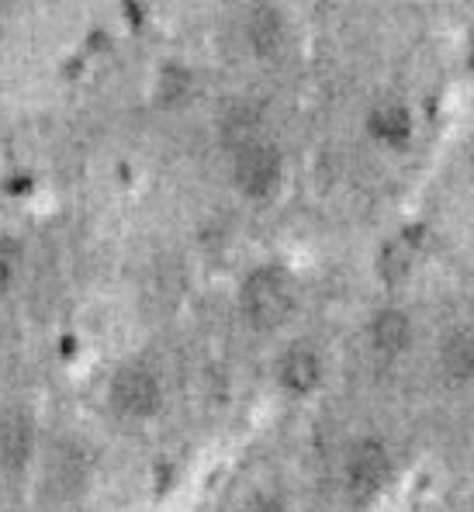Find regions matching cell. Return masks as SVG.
Returning a JSON list of instances; mask_svg holds the SVG:
<instances>
[{
	"instance_id": "1",
	"label": "cell",
	"mask_w": 474,
	"mask_h": 512,
	"mask_svg": "<svg viewBox=\"0 0 474 512\" xmlns=\"http://www.w3.org/2000/svg\"><path fill=\"white\" fill-rule=\"evenodd\" d=\"M239 308L253 329L270 333V329L284 326L288 315L295 312V284L281 267H257L243 281Z\"/></svg>"
},
{
	"instance_id": "2",
	"label": "cell",
	"mask_w": 474,
	"mask_h": 512,
	"mask_svg": "<svg viewBox=\"0 0 474 512\" xmlns=\"http://www.w3.org/2000/svg\"><path fill=\"white\" fill-rule=\"evenodd\" d=\"M232 184L246 201H270L284 184V156L267 135L232 149Z\"/></svg>"
},
{
	"instance_id": "3",
	"label": "cell",
	"mask_w": 474,
	"mask_h": 512,
	"mask_svg": "<svg viewBox=\"0 0 474 512\" xmlns=\"http://www.w3.org/2000/svg\"><path fill=\"white\" fill-rule=\"evenodd\" d=\"M391 474V454L381 436H360L343 457V485L353 499H371Z\"/></svg>"
},
{
	"instance_id": "4",
	"label": "cell",
	"mask_w": 474,
	"mask_h": 512,
	"mask_svg": "<svg viewBox=\"0 0 474 512\" xmlns=\"http://www.w3.org/2000/svg\"><path fill=\"white\" fill-rule=\"evenodd\" d=\"M108 398L118 416L149 419V416H156L163 405V384L146 364H125L122 371L111 378Z\"/></svg>"
},
{
	"instance_id": "5",
	"label": "cell",
	"mask_w": 474,
	"mask_h": 512,
	"mask_svg": "<svg viewBox=\"0 0 474 512\" xmlns=\"http://www.w3.org/2000/svg\"><path fill=\"white\" fill-rule=\"evenodd\" d=\"M243 42L260 63H274L288 52L291 45V25L288 14L277 4H253L243 18Z\"/></svg>"
},
{
	"instance_id": "6",
	"label": "cell",
	"mask_w": 474,
	"mask_h": 512,
	"mask_svg": "<svg viewBox=\"0 0 474 512\" xmlns=\"http://www.w3.org/2000/svg\"><path fill=\"white\" fill-rule=\"evenodd\" d=\"M87 485V457L77 443H56L45 457L42 468V492L56 502L80 495Z\"/></svg>"
},
{
	"instance_id": "7",
	"label": "cell",
	"mask_w": 474,
	"mask_h": 512,
	"mask_svg": "<svg viewBox=\"0 0 474 512\" xmlns=\"http://www.w3.org/2000/svg\"><path fill=\"white\" fill-rule=\"evenodd\" d=\"M367 135L374 139V146L391 149V153H402L412 146V135H416V118L412 108L398 97H381L367 111Z\"/></svg>"
},
{
	"instance_id": "8",
	"label": "cell",
	"mask_w": 474,
	"mask_h": 512,
	"mask_svg": "<svg viewBox=\"0 0 474 512\" xmlns=\"http://www.w3.org/2000/svg\"><path fill=\"white\" fill-rule=\"evenodd\" d=\"M35 454V419L21 405L0 409V468L18 474L28 468Z\"/></svg>"
},
{
	"instance_id": "9",
	"label": "cell",
	"mask_w": 474,
	"mask_h": 512,
	"mask_svg": "<svg viewBox=\"0 0 474 512\" xmlns=\"http://www.w3.org/2000/svg\"><path fill=\"white\" fill-rule=\"evenodd\" d=\"M412 340H416V326H412V315L405 312V308H395V305L378 308V312L371 315V322H367V343L385 360L402 357L412 346Z\"/></svg>"
},
{
	"instance_id": "10",
	"label": "cell",
	"mask_w": 474,
	"mask_h": 512,
	"mask_svg": "<svg viewBox=\"0 0 474 512\" xmlns=\"http://www.w3.org/2000/svg\"><path fill=\"white\" fill-rule=\"evenodd\" d=\"M277 384H281L288 395L295 398H305L312 395L315 388L322 384V357L315 346L308 343H295L288 346V350L281 353V360H277Z\"/></svg>"
},
{
	"instance_id": "11",
	"label": "cell",
	"mask_w": 474,
	"mask_h": 512,
	"mask_svg": "<svg viewBox=\"0 0 474 512\" xmlns=\"http://www.w3.org/2000/svg\"><path fill=\"white\" fill-rule=\"evenodd\" d=\"M440 374L450 384H474V326H457L443 336Z\"/></svg>"
},
{
	"instance_id": "12",
	"label": "cell",
	"mask_w": 474,
	"mask_h": 512,
	"mask_svg": "<svg viewBox=\"0 0 474 512\" xmlns=\"http://www.w3.org/2000/svg\"><path fill=\"white\" fill-rule=\"evenodd\" d=\"M218 132H222L225 146L236 149L250 139H260L263 135V108L250 97H236L222 108L218 115Z\"/></svg>"
},
{
	"instance_id": "13",
	"label": "cell",
	"mask_w": 474,
	"mask_h": 512,
	"mask_svg": "<svg viewBox=\"0 0 474 512\" xmlns=\"http://www.w3.org/2000/svg\"><path fill=\"white\" fill-rule=\"evenodd\" d=\"M194 90V77L180 66H167L160 73V101L163 104H184Z\"/></svg>"
},
{
	"instance_id": "14",
	"label": "cell",
	"mask_w": 474,
	"mask_h": 512,
	"mask_svg": "<svg viewBox=\"0 0 474 512\" xmlns=\"http://www.w3.org/2000/svg\"><path fill=\"white\" fill-rule=\"evenodd\" d=\"M21 263H25V250H21L18 239L4 236L0 239V291H7L21 274Z\"/></svg>"
},
{
	"instance_id": "15",
	"label": "cell",
	"mask_w": 474,
	"mask_h": 512,
	"mask_svg": "<svg viewBox=\"0 0 474 512\" xmlns=\"http://www.w3.org/2000/svg\"><path fill=\"white\" fill-rule=\"evenodd\" d=\"M246 512H288V509H284V502L277 499V495H257V499L246 506Z\"/></svg>"
}]
</instances>
